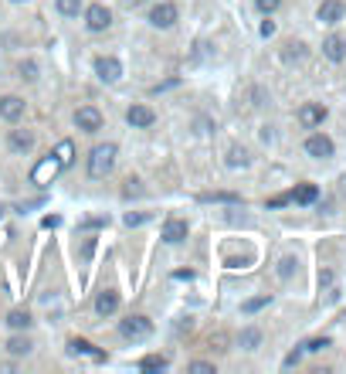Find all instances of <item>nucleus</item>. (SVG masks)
<instances>
[{
  "mask_svg": "<svg viewBox=\"0 0 346 374\" xmlns=\"http://www.w3.org/2000/svg\"><path fill=\"white\" fill-rule=\"evenodd\" d=\"M116 154H119L116 143H99V147H92V154H88V177L102 181L109 170L116 167Z\"/></svg>",
  "mask_w": 346,
  "mask_h": 374,
  "instance_id": "obj_1",
  "label": "nucleus"
},
{
  "mask_svg": "<svg viewBox=\"0 0 346 374\" xmlns=\"http://www.w3.org/2000/svg\"><path fill=\"white\" fill-rule=\"evenodd\" d=\"M119 334L126 341H146L153 334V323L146 320V317H126V320H119Z\"/></svg>",
  "mask_w": 346,
  "mask_h": 374,
  "instance_id": "obj_2",
  "label": "nucleus"
},
{
  "mask_svg": "<svg viewBox=\"0 0 346 374\" xmlns=\"http://www.w3.org/2000/svg\"><path fill=\"white\" fill-rule=\"evenodd\" d=\"M177 17H180V10H177V3H170V0H163V3H157V7L150 10V24L163 27V31L177 24Z\"/></svg>",
  "mask_w": 346,
  "mask_h": 374,
  "instance_id": "obj_3",
  "label": "nucleus"
},
{
  "mask_svg": "<svg viewBox=\"0 0 346 374\" xmlns=\"http://www.w3.org/2000/svg\"><path fill=\"white\" fill-rule=\"evenodd\" d=\"M306 154L309 157H316V160H329L333 154H336V147H333V140L326 133H313L306 140Z\"/></svg>",
  "mask_w": 346,
  "mask_h": 374,
  "instance_id": "obj_4",
  "label": "nucleus"
},
{
  "mask_svg": "<svg viewBox=\"0 0 346 374\" xmlns=\"http://www.w3.org/2000/svg\"><path fill=\"white\" fill-rule=\"evenodd\" d=\"M58 170H61V163H58V157L52 154V157H45V160L31 170V181H34L38 187H45V184H52L54 177H58Z\"/></svg>",
  "mask_w": 346,
  "mask_h": 374,
  "instance_id": "obj_5",
  "label": "nucleus"
},
{
  "mask_svg": "<svg viewBox=\"0 0 346 374\" xmlns=\"http://www.w3.org/2000/svg\"><path fill=\"white\" fill-rule=\"evenodd\" d=\"M75 126H79L81 133H99L102 130V112L95 106H81L75 112Z\"/></svg>",
  "mask_w": 346,
  "mask_h": 374,
  "instance_id": "obj_6",
  "label": "nucleus"
},
{
  "mask_svg": "<svg viewBox=\"0 0 346 374\" xmlns=\"http://www.w3.org/2000/svg\"><path fill=\"white\" fill-rule=\"evenodd\" d=\"M346 14V3L343 0H322L320 10H316V17H320V24H340Z\"/></svg>",
  "mask_w": 346,
  "mask_h": 374,
  "instance_id": "obj_7",
  "label": "nucleus"
},
{
  "mask_svg": "<svg viewBox=\"0 0 346 374\" xmlns=\"http://www.w3.org/2000/svg\"><path fill=\"white\" fill-rule=\"evenodd\" d=\"M95 72H99V79L109 82V85L123 79V65H119V58H112V54H102V58L95 61Z\"/></svg>",
  "mask_w": 346,
  "mask_h": 374,
  "instance_id": "obj_8",
  "label": "nucleus"
},
{
  "mask_svg": "<svg viewBox=\"0 0 346 374\" xmlns=\"http://www.w3.org/2000/svg\"><path fill=\"white\" fill-rule=\"evenodd\" d=\"M85 24H88V31H106V27L112 24L109 7H102V3H92V7L85 10Z\"/></svg>",
  "mask_w": 346,
  "mask_h": 374,
  "instance_id": "obj_9",
  "label": "nucleus"
},
{
  "mask_svg": "<svg viewBox=\"0 0 346 374\" xmlns=\"http://www.w3.org/2000/svg\"><path fill=\"white\" fill-rule=\"evenodd\" d=\"M126 123L136 126V130H146V126H153L157 123V112L150 106H129L126 109Z\"/></svg>",
  "mask_w": 346,
  "mask_h": 374,
  "instance_id": "obj_10",
  "label": "nucleus"
},
{
  "mask_svg": "<svg viewBox=\"0 0 346 374\" xmlns=\"http://www.w3.org/2000/svg\"><path fill=\"white\" fill-rule=\"evenodd\" d=\"M21 116H24V99H21V96H3V99H0V119L17 123Z\"/></svg>",
  "mask_w": 346,
  "mask_h": 374,
  "instance_id": "obj_11",
  "label": "nucleus"
},
{
  "mask_svg": "<svg viewBox=\"0 0 346 374\" xmlns=\"http://www.w3.org/2000/svg\"><path fill=\"white\" fill-rule=\"evenodd\" d=\"M187 221H180V218H170L166 225H163V232H160V239L166 241V245H180V241L187 239Z\"/></svg>",
  "mask_w": 346,
  "mask_h": 374,
  "instance_id": "obj_12",
  "label": "nucleus"
},
{
  "mask_svg": "<svg viewBox=\"0 0 346 374\" xmlns=\"http://www.w3.org/2000/svg\"><path fill=\"white\" fill-rule=\"evenodd\" d=\"M322 54H326L333 65L346 61V38H340V34H329V38L322 41Z\"/></svg>",
  "mask_w": 346,
  "mask_h": 374,
  "instance_id": "obj_13",
  "label": "nucleus"
},
{
  "mask_svg": "<svg viewBox=\"0 0 346 374\" xmlns=\"http://www.w3.org/2000/svg\"><path fill=\"white\" fill-rule=\"evenodd\" d=\"M322 119H326V109L320 103H306V106L299 109V123L306 126V130H313V126H320Z\"/></svg>",
  "mask_w": 346,
  "mask_h": 374,
  "instance_id": "obj_14",
  "label": "nucleus"
},
{
  "mask_svg": "<svg viewBox=\"0 0 346 374\" xmlns=\"http://www.w3.org/2000/svg\"><path fill=\"white\" fill-rule=\"evenodd\" d=\"M119 310V293L116 290H102V293L95 296V313L99 317H112Z\"/></svg>",
  "mask_w": 346,
  "mask_h": 374,
  "instance_id": "obj_15",
  "label": "nucleus"
},
{
  "mask_svg": "<svg viewBox=\"0 0 346 374\" xmlns=\"http://www.w3.org/2000/svg\"><path fill=\"white\" fill-rule=\"evenodd\" d=\"M68 354H75V357L81 354V357H92V361H106V354H102V350H95L88 341H79V337H72V341H68Z\"/></svg>",
  "mask_w": 346,
  "mask_h": 374,
  "instance_id": "obj_16",
  "label": "nucleus"
},
{
  "mask_svg": "<svg viewBox=\"0 0 346 374\" xmlns=\"http://www.w3.org/2000/svg\"><path fill=\"white\" fill-rule=\"evenodd\" d=\"M34 147V133L31 130H10V150L14 154H31Z\"/></svg>",
  "mask_w": 346,
  "mask_h": 374,
  "instance_id": "obj_17",
  "label": "nucleus"
},
{
  "mask_svg": "<svg viewBox=\"0 0 346 374\" xmlns=\"http://www.w3.org/2000/svg\"><path fill=\"white\" fill-rule=\"evenodd\" d=\"M241 350H258V344H262V330H255V327H244L238 337Z\"/></svg>",
  "mask_w": 346,
  "mask_h": 374,
  "instance_id": "obj_18",
  "label": "nucleus"
},
{
  "mask_svg": "<svg viewBox=\"0 0 346 374\" xmlns=\"http://www.w3.org/2000/svg\"><path fill=\"white\" fill-rule=\"evenodd\" d=\"M54 157H58L61 167H72V160H75V143H72V140H61V143L54 147Z\"/></svg>",
  "mask_w": 346,
  "mask_h": 374,
  "instance_id": "obj_19",
  "label": "nucleus"
},
{
  "mask_svg": "<svg viewBox=\"0 0 346 374\" xmlns=\"http://www.w3.org/2000/svg\"><path fill=\"white\" fill-rule=\"evenodd\" d=\"M292 197L299 201V204H313V201L320 197V187H316V184H299L292 190Z\"/></svg>",
  "mask_w": 346,
  "mask_h": 374,
  "instance_id": "obj_20",
  "label": "nucleus"
},
{
  "mask_svg": "<svg viewBox=\"0 0 346 374\" xmlns=\"http://www.w3.org/2000/svg\"><path fill=\"white\" fill-rule=\"evenodd\" d=\"M248 163H251V157L244 147H228V167H248Z\"/></svg>",
  "mask_w": 346,
  "mask_h": 374,
  "instance_id": "obj_21",
  "label": "nucleus"
},
{
  "mask_svg": "<svg viewBox=\"0 0 346 374\" xmlns=\"http://www.w3.org/2000/svg\"><path fill=\"white\" fill-rule=\"evenodd\" d=\"M7 323H10L14 330H27L34 320H31V313H27V310H10V313H7Z\"/></svg>",
  "mask_w": 346,
  "mask_h": 374,
  "instance_id": "obj_22",
  "label": "nucleus"
},
{
  "mask_svg": "<svg viewBox=\"0 0 346 374\" xmlns=\"http://www.w3.org/2000/svg\"><path fill=\"white\" fill-rule=\"evenodd\" d=\"M54 7H58V14H61V17H79L81 0H54Z\"/></svg>",
  "mask_w": 346,
  "mask_h": 374,
  "instance_id": "obj_23",
  "label": "nucleus"
},
{
  "mask_svg": "<svg viewBox=\"0 0 346 374\" xmlns=\"http://www.w3.org/2000/svg\"><path fill=\"white\" fill-rule=\"evenodd\" d=\"M31 347H34V344H31L27 337H10V341H7V350H10L14 357H21V354H31Z\"/></svg>",
  "mask_w": 346,
  "mask_h": 374,
  "instance_id": "obj_24",
  "label": "nucleus"
},
{
  "mask_svg": "<svg viewBox=\"0 0 346 374\" xmlns=\"http://www.w3.org/2000/svg\"><path fill=\"white\" fill-rule=\"evenodd\" d=\"M139 368H143V371H163V368H166V357L150 354V357H143V361H139Z\"/></svg>",
  "mask_w": 346,
  "mask_h": 374,
  "instance_id": "obj_25",
  "label": "nucleus"
},
{
  "mask_svg": "<svg viewBox=\"0 0 346 374\" xmlns=\"http://www.w3.org/2000/svg\"><path fill=\"white\" fill-rule=\"evenodd\" d=\"M282 58H285V61H299V58H306V45H302V41H292V45H285Z\"/></svg>",
  "mask_w": 346,
  "mask_h": 374,
  "instance_id": "obj_26",
  "label": "nucleus"
},
{
  "mask_svg": "<svg viewBox=\"0 0 346 374\" xmlns=\"http://www.w3.org/2000/svg\"><path fill=\"white\" fill-rule=\"evenodd\" d=\"M329 347V337H316V341H306L302 344V354H320V350Z\"/></svg>",
  "mask_w": 346,
  "mask_h": 374,
  "instance_id": "obj_27",
  "label": "nucleus"
},
{
  "mask_svg": "<svg viewBox=\"0 0 346 374\" xmlns=\"http://www.w3.org/2000/svg\"><path fill=\"white\" fill-rule=\"evenodd\" d=\"M262 306H268V296H258V299H248V303L241 306V313H258Z\"/></svg>",
  "mask_w": 346,
  "mask_h": 374,
  "instance_id": "obj_28",
  "label": "nucleus"
},
{
  "mask_svg": "<svg viewBox=\"0 0 346 374\" xmlns=\"http://www.w3.org/2000/svg\"><path fill=\"white\" fill-rule=\"evenodd\" d=\"M17 72H21V79L38 82V65H34V61H21V68H17Z\"/></svg>",
  "mask_w": 346,
  "mask_h": 374,
  "instance_id": "obj_29",
  "label": "nucleus"
},
{
  "mask_svg": "<svg viewBox=\"0 0 346 374\" xmlns=\"http://www.w3.org/2000/svg\"><path fill=\"white\" fill-rule=\"evenodd\" d=\"M292 272H295V259L285 255V259L278 262V276H282V279H292Z\"/></svg>",
  "mask_w": 346,
  "mask_h": 374,
  "instance_id": "obj_30",
  "label": "nucleus"
},
{
  "mask_svg": "<svg viewBox=\"0 0 346 374\" xmlns=\"http://www.w3.org/2000/svg\"><path fill=\"white\" fill-rule=\"evenodd\" d=\"M255 7H258L262 14H275V10L282 7V0H255Z\"/></svg>",
  "mask_w": 346,
  "mask_h": 374,
  "instance_id": "obj_31",
  "label": "nucleus"
},
{
  "mask_svg": "<svg viewBox=\"0 0 346 374\" xmlns=\"http://www.w3.org/2000/svg\"><path fill=\"white\" fill-rule=\"evenodd\" d=\"M204 201H231V204H238L241 197L238 194H204Z\"/></svg>",
  "mask_w": 346,
  "mask_h": 374,
  "instance_id": "obj_32",
  "label": "nucleus"
},
{
  "mask_svg": "<svg viewBox=\"0 0 346 374\" xmlns=\"http://www.w3.org/2000/svg\"><path fill=\"white\" fill-rule=\"evenodd\" d=\"M190 371L194 374H214V364H207V361H194V364H190Z\"/></svg>",
  "mask_w": 346,
  "mask_h": 374,
  "instance_id": "obj_33",
  "label": "nucleus"
},
{
  "mask_svg": "<svg viewBox=\"0 0 346 374\" xmlns=\"http://www.w3.org/2000/svg\"><path fill=\"white\" fill-rule=\"evenodd\" d=\"M143 221H146V214H139V211H129L126 214V225H129V228H136V225H143Z\"/></svg>",
  "mask_w": 346,
  "mask_h": 374,
  "instance_id": "obj_34",
  "label": "nucleus"
},
{
  "mask_svg": "<svg viewBox=\"0 0 346 374\" xmlns=\"http://www.w3.org/2000/svg\"><path fill=\"white\" fill-rule=\"evenodd\" d=\"M289 201H292V194H282V197H272L268 204H272V208H282V204H289Z\"/></svg>",
  "mask_w": 346,
  "mask_h": 374,
  "instance_id": "obj_35",
  "label": "nucleus"
},
{
  "mask_svg": "<svg viewBox=\"0 0 346 374\" xmlns=\"http://www.w3.org/2000/svg\"><path fill=\"white\" fill-rule=\"evenodd\" d=\"M299 357H302V350H292V354L285 357V368H292V364H299Z\"/></svg>",
  "mask_w": 346,
  "mask_h": 374,
  "instance_id": "obj_36",
  "label": "nucleus"
},
{
  "mask_svg": "<svg viewBox=\"0 0 346 374\" xmlns=\"http://www.w3.org/2000/svg\"><path fill=\"white\" fill-rule=\"evenodd\" d=\"M139 181H126V197H133V194H139Z\"/></svg>",
  "mask_w": 346,
  "mask_h": 374,
  "instance_id": "obj_37",
  "label": "nucleus"
},
{
  "mask_svg": "<svg viewBox=\"0 0 346 374\" xmlns=\"http://www.w3.org/2000/svg\"><path fill=\"white\" fill-rule=\"evenodd\" d=\"M262 34H265V38H272V34H275V21H265V24H262Z\"/></svg>",
  "mask_w": 346,
  "mask_h": 374,
  "instance_id": "obj_38",
  "label": "nucleus"
},
{
  "mask_svg": "<svg viewBox=\"0 0 346 374\" xmlns=\"http://www.w3.org/2000/svg\"><path fill=\"white\" fill-rule=\"evenodd\" d=\"M139 3H143V0H126V7H139Z\"/></svg>",
  "mask_w": 346,
  "mask_h": 374,
  "instance_id": "obj_39",
  "label": "nucleus"
},
{
  "mask_svg": "<svg viewBox=\"0 0 346 374\" xmlns=\"http://www.w3.org/2000/svg\"><path fill=\"white\" fill-rule=\"evenodd\" d=\"M340 194H346V174H343V181H340Z\"/></svg>",
  "mask_w": 346,
  "mask_h": 374,
  "instance_id": "obj_40",
  "label": "nucleus"
}]
</instances>
